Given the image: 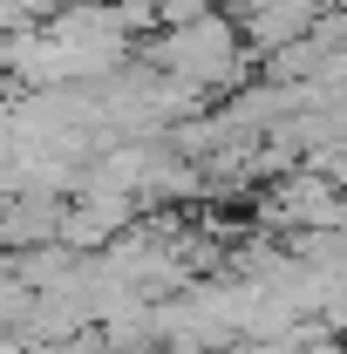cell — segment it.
Returning <instances> with one entry per match:
<instances>
[{"instance_id": "cell-1", "label": "cell", "mask_w": 347, "mask_h": 354, "mask_svg": "<svg viewBox=\"0 0 347 354\" xmlns=\"http://www.w3.org/2000/svg\"><path fill=\"white\" fill-rule=\"evenodd\" d=\"M238 62H245V35H238V21L218 14V7L164 28V41H157V68H164L171 82H184L191 95L232 88L238 82Z\"/></svg>"}, {"instance_id": "cell-2", "label": "cell", "mask_w": 347, "mask_h": 354, "mask_svg": "<svg viewBox=\"0 0 347 354\" xmlns=\"http://www.w3.org/2000/svg\"><path fill=\"white\" fill-rule=\"evenodd\" d=\"M232 21L252 48H293L300 35H313L320 0H232Z\"/></svg>"}]
</instances>
